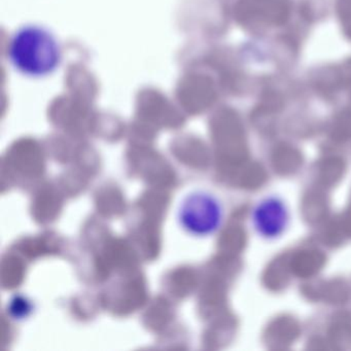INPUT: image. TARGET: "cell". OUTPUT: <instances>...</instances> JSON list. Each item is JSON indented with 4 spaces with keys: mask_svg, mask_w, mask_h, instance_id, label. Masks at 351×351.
Returning <instances> with one entry per match:
<instances>
[{
    "mask_svg": "<svg viewBox=\"0 0 351 351\" xmlns=\"http://www.w3.org/2000/svg\"><path fill=\"white\" fill-rule=\"evenodd\" d=\"M8 57L18 73L42 79L60 66L62 48L50 30L42 26L26 25L12 36Z\"/></svg>",
    "mask_w": 351,
    "mask_h": 351,
    "instance_id": "obj_1",
    "label": "cell"
},
{
    "mask_svg": "<svg viewBox=\"0 0 351 351\" xmlns=\"http://www.w3.org/2000/svg\"><path fill=\"white\" fill-rule=\"evenodd\" d=\"M223 219L221 201L205 190L191 191L182 197L176 209L178 225L195 237L213 235L221 228Z\"/></svg>",
    "mask_w": 351,
    "mask_h": 351,
    "instance_id": "obj_2",
    "label": "cell"
},
{
    "mask_svg": "<svg viewBox=\"0 0 351 351\" xmlns=\"http://www.w3.org/2000/svg\"><path fill=\"white\" fill-rule=\"evenodd\" d=\"M287 221L289 215L285 204L276 198L266 199L254 210L256 229L266 237L280 235Z\"/></svg>",
    "mask_w": 351,
    "mask_h": 351,
    "instance_id": "obj_3",
    "label": "cell"
}]
</instances>
